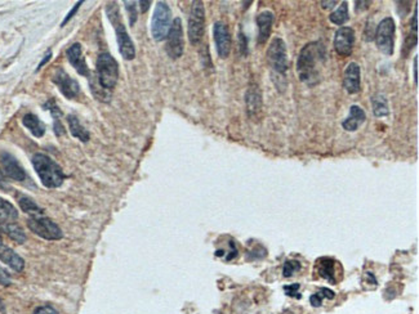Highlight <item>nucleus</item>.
<instances>
[{"label": "nucleus", "mask_w": 419, "mask_h": 314, "mask_svg": "<svg viewBox=\"0 0 419 314\" xmlns=\"http://www.w3.org/2000/svg\"><path fill=\"white\" fill-rule=\"evenodd\" d=\"M327 60V49L321 42H311L299 52L297 61L298 77L308 86H315L321 80V66Z\"/></svg>", "instance_id": "obj_1"}, {"label": "nucleus", "mask_w": 419, "mask_h": 314, "mask_svg": "<svg viewBox=\"0 0 419 314\" xmlns=\"http://www.w3.org/2000/svg\"><path fill=\"white\" fill-rule=\"evenodd\" d=\"M34 169L43 186L47 188H58L62 186L66 175L62 168L51 157L44 153H35L33 156Z\"/></svg>", "instance_id": "obj_2"}, {"label": "nucleus", "mask_w": 419, "mask_h": 314, "mask_svg": "<svg viewBox=\"0 0 419 314\" xmlns=\"http://www.w3.org/2000/svg\"><path fill=\"white\" fill-rule=\"evenodd\" d=\"M106 13L107 17L113 24L114 29L116 33V40H118V45H119V52L122 57L127 61L134 60L136 57V48H134L133 40L129 36L128 31L125 29L124 24L122 21V16L119 12V7L115 2H111L106 6Z\"/></svg>", "instance_id": "obj_3"}, {"label": "nucleus", "mask_w": 419, "mask_h": 314, "mask_svg": "<svg viewBox=\"0 0 419 314\" xmlns=\"http://www.w3.org/2000/svg\"><path fill=\"white\" fill-rule=\"evenodd\" d=\"M267 62L272 70V76L279 77L285 83L286 71L289 68L288 53H286L285 42L281 38H274L271 40L267 49ZM286 84V83H285Z\"/></svg>", "instance_id": "obj_4"}, {"label": "nucleus", "mask_w": 419, "mask_h": 314, "mask_svg": "<svg viewBox=\"0 0 419 314\" xmlns=\"http://www.w3.org/2000/svg\"><path fill=\"white\" fill-rule=\"evenodd\" d=\"M97 80L104 90H113L119 80V65L110 53H101L97 60Z\"/></svg>", "instance_id": "obj_5"}, {"label": "nucleus", "mask_w": 419, "mask_h": 314, "mask_svg": "<svg viewBox=\"0 0 419 314\" xmlns=\"http://www.w3.org/2000/svg\"><path fill=\"white\" fill-rule=\"evenodd\" d=\"M172 25V11L165 2H158L151 20V35L156 42L167 39Z\"/></svg>", "instance_id": "obj_6"}, {"label": "nucleus", "mask_w": 419, "mask_h": 314, "mask_svg": "<svg viewBox=\"0 0 419 314\" xmlns=\"http://www.w3.org/2000/svg\"><path fill=\"white\" fill-rule=\"evenodd\" d=\"M27 227L33 233L47 241H58L63 237L62 229L52 219L43 215H35L27 219Z\"/></svg>", "instance_id": "obj_7"}, {"label": "nucleus", "mask_w": 419, "mask_h": 314, "mask_svg": "<svg viewBox=\"0 0 419 314\" xmlns=\"http://www.w3.org/2000/svg\"><path fill=\"white\" fill-rule=\"evenodd\" d=\"M204 31H205V8L202 2H193L187 26L188 40L191 44H199L204 36Z\"/></svg>", "instance_id": "obj_8"}, {"label": "nucleus", "mask_w": 419, "mask_h": 314, "mask_svg": "<svg viewBox=\"0 0 419 314\" xmlns=\"http://www.w3.org/2000/svg\"><path fill=\"white\" fill-rule=\"evenodd\" d=\"M395 21L391 17L383 18L375 30V43L378 49L386 56H392L395 47Z\"/></svg>", "instance_id": "obj_9"}, {"label": "nucleus", "mask_w": 419, "mask_h": 314, "mask_svg": "<svg viewBox=\"0 0 419 314\" xmlns=\"http://www.w3.org/2000/svg\"><path fill=\"white\" fill-rule=\"evenodd\" d=\"M184 40H183V26L179 17L174 18L170 25L169 33L167 35L165 51L172 60H178L183 54Z\"/></svg>", "instance_id": "obj_10"}, {"label": "nucleus", "mask_w": 419, "mask_h": 314, "mask_svg": "<svg viewBox=\"0 0 419 314\" xmlns=\"http://www.w3.org/2000/svg\"><path fill=\"white\" fill-rule=\"evenodd\" d=\"M52 80H53L57 88L60 89V92L67 99H75L77 95L80 94V85H79V83L75 79H72L63 68H57L56 71H54Z\"/></svg>", "instance_id": "obj_11"}, {"label": "nucleus", "mask_w": 419, "mask_h": 314, "mask_svg": "<svg viewBox=\"0 0 419 314\" xmlns=\"http://www.w3.org/2000/svg\"><path fill=\"white\" fill-rule=\"evenodd\" d=\"M355 30L352 27H339L334 35L333 47L337 54L341 57H350L354 51Z\"/></svg>", "instance_id": "obj_12"}, {"label": "nucleus", "mask_w": 419, "mask_h": 314, "mask_svg": "<svg viewBox=\"0 0 419 314\" xmlns=\"http://www.w3.org/2000/svg\"><path fill=\"white\" fill-rule=\"evenodd\" d=\"M213 38L216 43V49L221 58H227L230 56L232 47V39L229 27L226 24L218 21L213 26Z\"/></svg>", "instance_id": "obj_13"}, {"label": "nucleus", "mask_w": 419, "mask_h": 314, "mask_svg": "<svg viewBox=\"0 0 419 314\" xmlns=\"http://www.w3.org/2000/svg\"><path fill=\"white\" fill-rule=\"evenodd\" d=\"M338 261L332 258H320L315 263V273L320 278L327 279L332 284L338 282Z\"/></svg>", "instance_id": "obj_14"}, {"label": "nucleus", "mask_w": 419, "mask_h": 314, "mask_svg": "<svg viewBox=\"0 0 419 314\" xmlns=\"http://www.w3.org/2000/svg\"><path fill=\"white\" fill-rule=\"evenodd\" d=\"M0 163L3 165L4 175H7L9 179H13L16 182H24L26 179V173L20 163L16 160L15 156L8 152H3L0 154Z\"/></svg>", "instance_id": "obj_15"}, {"label": "nucleus", "mask_w": 419, "mask_h": 314, "mask_svg": "<svg viewBox=\"0 0 419 314\" xmlns=\"http://www.w3.org/2000/svg\"><path fill=\"white\" fill-rule=\"evenodd\" d=\"M67 60L71 63L72 67L75 68V71L81 76H89V68L85 62L83 54V48H81L80 43H74L71 47L66 52Z\"/></svg>", "instance_id": "obj_16"}, {"label": "nucleus", "mask_w": 419, "mask_h": 314, "mask_svg": "<svg viewBox=\"0 0 419 314\" xmlns=\"http://www.w3.org/2000/svg\"><path fill=\"white\" fill-rule=\"evenodd\" d=\"M360 66L356 62L348 63L343 74V88L350 94H357L361 89L360 83Z\"/></svg>", "instance_id": "obj_17"}, {"label": "nucleus", "mask_w": 419, "mask_h": 314, "mask_svg": "<svg viewBox=\"0 0 419 314\" xmlns=\"http://www.w3.org/2000/svg\"><path fill=\"white\" fill-rule=\"evenodd\" d=\"M274 13L270 11H265V12L259 13L257 17V26H258V38H257V43L259 45L265 44L268 40V36L271 34V29L274 25Z\"/></svg>", "instance_id": "obj_18"}, {"label": "nucleus", "mask_w": 419, "mask_h": 314, "mask_svg": "<svg viewBox=\"0 0 419 314\" xmlns=\"http://www.w3.org/2000/svg\"><path fill=\"white\" fill-rule=\"evenodd\" d=\"M366 120V113L361 107L354 106L350 107V115L347 119L343 120L342 126L346 131H356L360 125H363Z\"/></svg>", "instance_id": "obj_19"}, {"label": "nucleus", "mask_w": 419, "mask_h": 314, "mask_svg": "<svg viewBox=\"0 0 419 314\" xmlns=\"http://www.w3.org/2000/svg\"><path fill=\"white\" fill-rule=\"evenodd\" d=\"M0 260L6 263L9 268L16 272H22L25 269V260L11 247L0 246Z\"/></svg>", "instance_id": "obj_20"}, {"label": "nucleus", "mask_w": 419, "mask_h": 314, "mask_svg": "<svg viewBox=\"0 0 419 314\" xmlns=\"http://www.w3.org/2000/svg\"><path fill=\"white\" fill-rule=\"evenodd\" d=\"M0 233L7 234L11 240H13L17 243H25L27 237L24 229L15 222L0 219Z\"/></svg>", "instance_id": "obj_21"}, {"label": "nucleus", "mask_w": 419, "mask_h": 314, "mask_svg": "<svg viewBox=\"0 0 419 314\" xmlns=\"http://www.w3.org/2000/svg\"><path fill=\"white\" fill-rule=\"evenodd\" d=\"M245 103L249 116H254L262 107V97L258 86L252 85L245 93Z\"/></svg>", "instance_id": "obj_22"}, {"label": "nucleus", "mask_w": 419, "mask_h": 314, "mask_svg": "<svg viewBox=\"0 0 419 314\" xmlns=\"http://www.w3.org/2000/svg\"><path fill=\"white\" fill-rule=\"evenodd\" d=\"M22 124L26 129H29L31 134L36 138H40L45 134V125L43 124L42 120L39 119L38 116L34 113H26L22 117Z\"/></svg>", "instance_id": "obj_23"}, {"label": "nucleus", "mask_w": 419, "mask_h": 314, "mask_svg": "<svg viewBox=\"0 0 419 314\" xmlns=\"http://www.w3.org/2000/svg\"><path fill=\"white\" fill-rule=\"evenodd\" d=\"M67 122H69V129H70V133L72 134V136H75V138H77L80 142H84V143L89 140V138H90L89 131L86 130L85 127L81 125V122L79 121V119H77L76 116L75 115L67 116Z\"/></svg>", "instance_id": "obj_24"}, {"label": "nucleus", "mask_w": 419, "mask_h": 314, "mask_svg": "<svg viewBox=\"0 0 419 314\" xmlns=\"http://www.w3.org/2000/svg\"><path fill=\"white\" fill-rule=\"evenodd\" d=\"M370 101H372L373 112L377 117H383V116L388 115V102H387L386 95L382 94V93H377V94L373 95Z\"/></svg>", "instance_id": "obj_25"}, {"label": "nucleus", "mask_w": 419, "mask_h": 314, "mask_svg": "<svg viewBox=\"0 0 419 314\" xmlns=\"http://www.w3.org/2000/svg\"><path fill=\"white\" fill-rule=\"evenodd\" d=\"M18 205H20V208L24 213L30 214L31 217L43 215V209L33 199L27 197V196H20L18 197Z\"/></svg>", "instance_id": "obj_26"}, {"label": "nucleus", "mask_w": 419, "mask_h": 314, "mask_svg": "<svg viewBox=\"0 0 419 314\" xmlns=\"http://www.w3.org/2000/svg\"><path fill=\"white\" fill-rule=\"evenodd\" d=\"M350 18V15H348V4L347 2H342V4L339 6V8L337 11H334L333 13H330L329 20L332 24L338 25V26H343L346 22L348 21Z\"/></svg>", "instance_id": "obj_27"}, {"label": "nucleus", "mask_w": 419, "mask_h": 314, "mask_svg": "<svg viewBox=\"0 0 419 314\" xmlns=\"http://www.w3.org/2000/svg\"><path fill=\"white\" fill-rule=\"evenodd\" d=\"M0 219L9 220V222L18 219L17 209L11 202L2 199V197H0Z\"/></svg>", "instance_id": "obj_28"}, {"label": "nucleus", "mask_w": 419, "mask_h": 314, "mask_svg": "<svg viewBox=\"0 0 419 314\" xmlns=\"http://www.w3.org/2000/svg\"><path fill=\"white\" fill-rule=\"evenodd\" d=\"M300 270V263L297 260H286L284 263V268H282V276L285 278H289L294 274L295 272Z\"/></svg>", "instance_id": "obj_29"}, {"label": "nucleus", "mask_w": 419, "mask_h": 314, "mask_svg": "<svg viewBox=\"0 0 419 314\" xmlns=\"http://www.w3.org/2000/svg\"><path fill=\"white\" fill-rule=\"evenodd\" d=\"M125 4V9H127V12H128V16H129V25L131 26H133L136 22H137V17H138V13H137V6H136V2H124Z\"/></svg>", "instance_id": "obj_30"}, {"label": "nucleus", "mask_w": 419, "mask_h": 314, "mask_svg": "<svg viewBox=\"0 0 419 314\" xmlns=\"http://www.w3.org/2000/svg\"><path fill=\"white\" fill-rule=\"evenodd\" d=\"M44 108L52 113V116H53V119L54 120H60L61 119V116H62V112H61L60 107H58L56 104V102H54V99H49V101H48L47 103L44 104Z\"/></svg>", "instance_id": "obj_31"}, {"label": "nucleus", "mask_w": 419, "mask_h": 314, "mask_svg": "<svg viewBox=\"0 0 419 314\" xmlns=\"http://www.w3.org/2000/svg\"><path fill=\"white\" fill-rule=\"evenodd\" d=\"M284 291H285L288 296L300 299V293H298V291H299V283H293L289 284V286H284Z\"/></svg>", "instance_id": "obj_32"}, {"label": "nucleus", "mask_w": 419, "mask_h": 314, "mask_svg": "<svg viewBox=\"0 0 419 314\" xmlns=\"http://www.w3.org/2000/svg\"><path fill=\"white\" fill-rule=\"evenodd\" d=\"M81 4H83V2H77V3H76V4H75V6H74V8H72V9H71V11H70V12H69V13H67V16H66V17H65V20H63V21H62V24H61V26H62V27H63V26H65V25H66V24H67V22H69V21H71V20H72V17H74V16H75V15H76V13H77V11H79V8H80V6H81Z\"/></svg>", "instance_id": "obj_33"}, {"label": "nucleus", "mask_w": 419, "mask_h": 314, "mask_svg": "<svg viewBox=\"0 0 419 314\" xmlns=\"http://www.w3.org/2000/svg\"><path fill=\"white\" fill-rule=\"evenodd\" d=\"M11 283H12L11 274H9L6 269H3V268L0 267V284H3V286H9Z\"/></svg>", "instance_id": "obj_34"}, {"label": "nucleus", "mask_w": 419, "mask_h": 314, "mask_svg": "<svg viewBox=\"0 0 419 314\" xmlns=\"http://www.w3.org/2000/svg\"><path fill=\"white\" fill-rule=\"evenodd\" d=\"M370 6H372V2H365V0H361V2H360V0H357V2H355V12H364V11H366Z\"/></svg>", "instance_id": "obj_35"}, {"label": "nucleus", "mask_w": 419, "mask_h": 314, "mask_svg": "<svg viewBox=\"0 0 419 314\" xmlns=\"http://www.w3.org/2000/svg\"><path fill=\"white\" fill-rule=\"evenodd\" d=\"M34 314H58V311L52 305H43L39 306V308L34 311Z\"/></svg>", "instance_id": "obj_36"}, {"label": "nucleus", "mask_w": 419, "mask_h": 314, "mask_svg": "<svg viewBox=\"0 0 419 314\" xmlns=\"http://www.w3.org/2000/svg\"><path fill=\"white\" fill-rule=\"evenodd\" d=\"M323 300H324V297L321 296L320 292L313 293V295H311V297H309V302H311V305H312L313 308H319V306L323 304Z\"/></svg>", "instance_id": "obj_37"}, {"label": "nucleus", "mask_w": 419, "mask_h": 314, "mask_svg": "<svg viewBox=\"0 0 419 314\" xmlns=\"http://www.w3.org/2000/svg\"><path fill=\"white\" fill-rule=\"evenodd\" d=\"M239 40H240V52L244 56H247L248 54V40L247 38H245V35L243 33L239 34Z\"/></svg>", "instance_id": "obj_38"}, {"label": "nucleus", "mask_w": 419, "mask_h": 314, "mask_svg": "<svg viewBox=\"0 0 419 314\" xmlns=\"http://www.w3.org/2000/svg\"><path fill=\"white\" fill-rule=\"evenodd\" d=\"M53 130H54V133H56L57 136H60V135H62V134H65V127H63V125L61 124V120H54Z\"/></svg>", "instance_id": "obj_39"}, {"label": "nucleus", "mask_w": 419, "mask_h": 314, "mask_svg": "<svg viewBox=\"0 0 419 314\" xmlns=\"http://www.w3.org/2000/svg\"><path fill=\"white\" fill-rule=\"evenodd\" d=\"M319 292L321 293V296L324 297V299H334V296H336V293H334V291L329 290V288L327 287H323L320 288V291Z\"/></svg>", "instance_id": "obj_40"}, {"label": "nucleus", "mask_w": 419, "mask_h": 314, "mask_svg": "<svg viewBox=\"0 0 419 314\" xmlns=\"http://www.w3.org/2000/svg\"><path fill=\"white\" fill-rule=\"evenodd\" d=\"M140 8H141V12L142 13H145V12H147V11H149V8H150V6H151V2H150V0H141L140 3Z\"/></svg>", "instance_id": "obj_41"}, {"label": "nucleus", "mask_w": 419, "mask_h": 314, "mask_svg": "<svg viewBox=\"0 0 419 314\" xmlns=\"http://www.w3.org/2000/svg\"><path fill=\"white\" fill-rule=\"evenodd\" d=\"M51 58H52V52L49 51V52H48V53L45 54V56H44V58H43V60H42V62H40V63H39V65H38V68H36V71H39V70H40V68H42L43 66L45 65V63L49 62V60H51Z\"/></svg>", "instance_id": "obj_42"}, {"label": "nucleus", "mask_w": 419, "mask_h": 314, "mask_svg": "<svg viewBox=\"0 0 419 314\" xmlns=\"http://www.w3.org/2000/svg\"><path fill=\"white\" fill-rule=\"evenodd\" d=\"M320 4L324 9H332L338 4V2H336V0H332V2H320Z\"/></svg>", "instance_id": "obj_43"}, {"label": "nucleus", "mask_w": 419, "mask_h": 314, "mask_svg": "<svg viewBox=\"0 0 419 314\" xmlns=\"http://www.w3.org/2000/svg\"><path fill=\"white\" fill-rule=\"evenodd\" d=\"M414 81H415V85H418V56H415L414 58Z\"/></svg>", "instance_id": "obj_44"}, {"label": "nucleus", "mask_w": 419, "mask_h": 314, "mask_svg": "<svg viewBox=\"0 0 419 314\" xmlns=\"http://www.w3.org/2000/svg\"><path fill=\"white\" fill-rule=\"evenodd\" d=\"M0 186L2 187H7V181H6V175H4V173L0 170Z\"/></svg>", "instance_id": "obj_45"}, {"label": "nucleus", "mask_w": 419, "mask_h": 314, "mask_svg": "<svg viewBox=\"0 0 419 314\" xmlns=\"http://www.w3.org/2000/svg\"><path fill=\"white\" fill-rule=\"evenodd\" d=\"M4 309H6V306H4V302H3V300L0 299V311H3Z\"/></svg>", "instance_id": "obj_46"}, {"label": "nucleus", "mask_w": 419, "mask_h": 314, "mask_svg": "<svg viewBox=\"0 0 419 314\" xmlns=\"http://www.w3.org/2000/svg\"><path fill=\"white\" fill-rule=\"evenodd\" d=\"M3 237H2V233H0V246H3Z\"/></svg>", "instance_id": "obj_47"}]
</instances>
